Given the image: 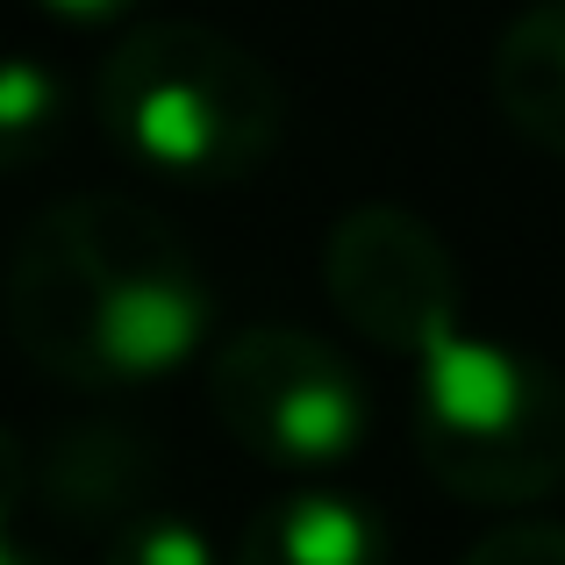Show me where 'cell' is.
<instances>
[{
	"label": "cell",
	"instance_id": "cell-1",
	"mask_svg": "<svg viewBox=\"0 0 565 565\" xmlns=\"http://www.w3.org/2000/svg\"><path fill=\"white\" fill-rule=\"evenodd\" d=\"M8 330L65 386H137L215 351V294L158 207L129 193H65L8 258Z\"/></svg>",
	"mask_w": 565,
	"mask_h": 565
},
{
	"label": "cell",
	"instance_id": "cell-9",
	"mask_svg": "<svg viewBox=\"0 0 565 565\" xmlns=\"http://www.w3.org/2000/svg\"><path fill=\"white\" fill-rule=\"evenodd\" d=\"M65 79L57 65H43L36 51H8L0 57V172H22L36 158L57 151L65 137Z\"/></svg>",
	"mask_w": 565,
	"mask_h": 565
},
{
	"label": "cell",
	"instance_id": "cell-8",
	"mask_svg": "<svg viewBox=\"0 0 565 565\" xmlns=\"http://www.w3.org/2000/svg\"><path fill=\"white\" fill-rule=\"evenodd\" d=\"M487 86L515 137L565 158V0H530L501 29L494 57H487Z\"/></svg>",
	"mask_w": 565,
	"mask_h": 565
},
{
	"label": "cell",
	"instance_id": "cell-10",
	"mask_svg": "<svg viewBox=\"0 0 565 565\" xmlns=\"http://www.w3.org/2000/svg\"><path fill=\"white\" fill-rule=\"evenodd\" d=\"M108 565H222L215 537L180 509H143L108 537Z\"/></svg>",
	"mask_w": 565,
	"mask_h": 565
},
{
	"label": "cell",
	"instance_id": "cell-2",
	"mask_svg": "<svg viewBox=\"0 0 565 565\" xmlns=\"http://www.w3.org/2000/svg\"><path fill=\"white\" fill-rule=\"evenodd\" d=\"M100 137L172 186H236L273 158L287 94L250 43L207 22H137L94 79Z\"/></svg>",
	"mask_w": 565,
	"mask_h": 565
},
{
	"label": "cell",
	"instance_id": "cell-12",
	"mask_svg": "<svg viewBox=\"0 0 565 565\" xmlns=\"http://www.w3.org/2000/svg\"><path fill=\"white\" fill-rule=\"evenodd\" d=\"M22 501H36V458H29V444L0 423V537H14Z\"/></svg>",
	"mask_w": 565,
	"mask_h": 565
},
{
	"label": "cell",
	"instance_id": "cell-11",
	"mask_svg": "<svg viewBox=\"0 0 565 565\" xmlns=\"http://www.w3.org/2000/svg\"><path fill=\"white\" fill-rule=\"evenodd\" d=\"M458 565H565V523H494Z\"/></svg>",
	"mask_w": 565,
	"mask_h": 565
},
{
	"label": "cell",
	"instance_id": "cell-6",
	"mask_svg": "<svg viewBox=\"0 0 565 565\" xmlns=\"http://www.w3.org/2000/svg\"><path fill=\"white\" fill-rule=\"evenodd\" d=\"M158 480V451L137 423L86 415V423L51 429L36 451V509L65 530H122L143 515V487Z\"/></svg>",
	"mask_w": 565,
	"mask_h": 565
},
{
	"label": "cell",
	"instance_id": "cell-7",
	"mask_svg": "<svg viewBox=\"0 0 565 565\" xmlns=\"http://www.w3.org/2000/svg\"><path fill=\"white\" fill-rule=\"evenodd\" d=\"M230 565H394V537L373 501L344 487H294L244 523Z\"/></svg>",
	"mask_w": 565,
	"mask_h": 565
},
{
	"label": "cell",
	"instance_id": "cell-5",
	"mask_svg": "<svg viewBox=\"0 0 565 565\" xmlns=\"http://www.w3.org/2000/svg\"><path fill=\"white\" fill-rule=\"evenodd\" d=\"M322 294L386 359L415 365L458 330V258L415 207L365 201L322 236Z\"/></svg>",
	"mask_w": 565,
	"mask_h": 565
},
{
	"label": "cell",
	"instance_id": "cell-13",
	"mask_svg": "<svg viewBox=\"0 0 565 565\" xmlns=\"http://www.w3.org/2000/svg\"><path fill=\"white\" fill-rule=\"evenodd\" d=\"M43 8H51L57 22H86V29H94V22H122V14H137L143 0H43Z\"/></svg>",
	"mask_w": 565,
	"mask_h": 565
},
{
	"label": "cell",
	"instance_id": "cell-3",
	"mask_svg": "<svg viewBox=\"0 0 565 565\" xmlns=\"http://www.w3.org/2000/svg\"><path fill=\"white\" fill-rule=\"evenodd\" d=\"M408 437L444 494L523 509L565 487V380L530 351L458 322L408 365Z\"/></svg>",
	"mask_w": 565,
	"mask_h": 565
},
{
	"label": "cell",
	"instance_id": "cell-4",
	"mask_svg": "<svg viewBox=\"0 0 565 565\" xmlns=\"http://www.w3.org/2000/svg\"><path fill=\"white\" fill-rule=\"evenodd\" d=\"M207 408L273 472H330L373 429L365 373L316 330L244 322L207 351Z\"/></svg>",
	"mask_w": 565,
	"mask_h": 565
},
{
	"label": "cell",
	"instance_id": "cell-14",
	"mask_svg": "<svg viewBox=\"0 0 565 565\" xmlns=\"http://www.w3.org/2000/svg\"><path fill=\"white\" fill-rule=\"evenodd\" d=\"M0 565H51L36 552V544H22V537H0Z\"/></svg>",
	"mask_w": 565,
	"mask_h": 565
}]
</instances>
